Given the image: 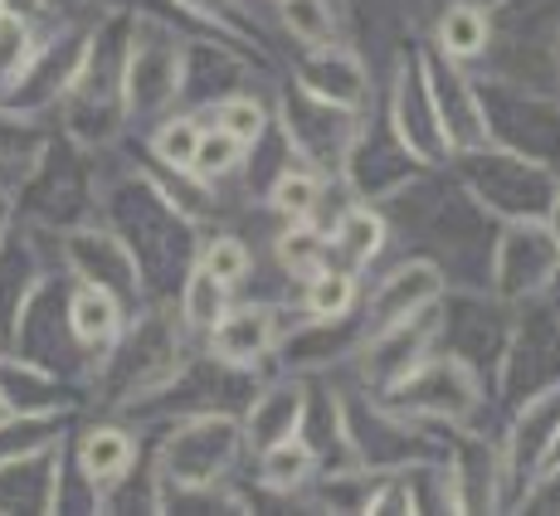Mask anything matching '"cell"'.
<instances>
[{"instance_id": "6da1fadb", "label": "cell", "mask_w": 560, "mask_h": 516, "mask_svg": "<svg viewBox=\"0 0 560 516\" xmlns=\"http://www.w3.org/2000/svg\"><path fill=\"white\" fill-rule=\"evenodd\" d=\"M395 400L409 414H434V419H468L478 404V380L468 375V365L458 361H429L409 365L395 380Z\"/></svg>"}, {"instance_id": "7a4b0ae2", "label": "cell", "mask_w": 560, "mask_h": 516, "mask_svg": "<svg viewBox=\"0 0 560 516\" xmlns=\"http://www.w3.org/2000/svg\"><path fill=\"white\" fill-rule=\"evenodd\" d=\"M234 454H240V424L224 414H205L171 438L166 468L180 488H205L234 464Z\"/></svg>"}, {"instance_id": "3957f363", "label": "cell", "mask_w": 560, "mask_h": 516, "mask_svg": "<svg viewBox=\"0 0 560 516\" xmlns=\"http://www.w3.org/2000/svg\"><path fill=\"white\" fill-rule=\"evenodd\" d=\"M560 268V234L541 220H516L498 249V288L508 297L541 293Z\"/></svg>"}, {"instance_id": "277c9868", "label": "cell", "mask_w": 560, "mask_h": 516, "mask_svg": "<svg viewBox=\"0 0 560 516\" xmlns=\"http://www.w3.org/2000/svg\"><path fill=\"white\" fill-rule=\"evenodd\" d=\"M278 341V312L273 307H224L210 327V351L224 365H254L273 351Z\"/></svg>"}, {"instance_id": "5b68a950", "label": "cell", "mask_w": 560, "mask_h": 516, "mask_svg": "<svg viewBox=\"0 0 560 516\" xmlns=\"http://www.w3.org/2000/svg\"><path fill=\"white\" fill-rule=\"evenodd\" d=\"M439 293H444V278H439L434 263H405V268H395V273L385 278L381 288H375L371 307H365V317H371V331H385V327H395V321H405L409 312H419L424 303H434Z\"/></svg>"}, {"instance_id": "8992f818", "label": "cell", "mask_w": 560, "mask_h": 516, "mask_svg": "<svg viewBox=\"0 0 560 516\" xmlns=\"http://www.w3.org/2000/svg\"><path fill=\"white\" fill-rule=\"evenodd\" d=\"M303 89L312 98H322L327 107H357L365 98V73L351 54L331 49H312V59L303 63Z\"/></svg>"}, {"instance_id": "52a82bcc", "label": "cell", "mask_w": 560, "mask_h": 516, "mask_svg": "<svg viewBox=\"0 0 560 516\" xmlns=\"http://www.w3.org/2000/svg\"><path fill=\"white\" fill-rule=\"evenodd\" d=\"M132 458H137V444L122 434V429H93L79 448V464H83V472H89L93 488H113V482H122L127 468H132Z\"/></svg>"}, {"instance_id": "ba28073f", "label": "cell", "mask_w": 560, "mask_h": 516, "mask_svg": "<svg viewBox=\"0 0 560 516\" xmlns=\"http://www.w3.org/2000/svg\"><path fill=\"white\" fill-rule=\"evenodd\" d=\"M69 327H73V337H79L83 347H103V341H113L117 327H122L117 297L107 293V288H98V283L79 288L73 303H69Z\"/></svg>"}, {"instance_id": "9c48e42d", "label": "cell", "mask_w": 560, "mask_h": 516, "mask_svg": "<svg viewBox=\"0 0 560 516\" xmlns=\"http://www.w3.org/2000/svg\"><path fill=\"white\" fill-rule=\"evenodd\" d=\"M312 468H317V448H312L298 429L273 438V444H264V458H258V478H264L268 488H298Z\"/></svg>"}, {"instance_id": "30bf717a", "label": "cell", "mask_w": 560, "mask_h": 516, "mask_svg": "<svg viewBox=\"0 0 560 516\" xmlns=\"http://www.w3.org/2000/svg\"><path fill=\"white\" fill-rule=\"evenodd\" d=\"M488 15H482L478 5H468V0H458V5L444 10V20H439V49L448 54V59H472V54L488 49Z\"/></svg>"}, {"instance_id": "8fae6325", "label": "cell", "mask_w": 560, "mask_h": 516, "mask_svg": "<svg viewBox=\"0 0 560 516\" xmlns=\"http://www.w3.org/2000/svg\"><path fill=\"white\" fill-rule=\"evenodd\" d=\"M298 414H303V390H298V385H278V390H268L264 400L254 404L249 429H254L258 444H273V438L293 434Z\"/></svg>"}, {"instance_id": "7c38bea8", "label": "cell", "mask_w": 560, "mask_h": 516, "mask_svg": "<svg viewBox=\"0 0 560 516\" xmlns=\"http://www.w3.org/2000/svg\"><path fill=\"white\" fill-rule=\"evenodd\" d=\"M283 5V25L303 49H331L337 45V15L327 0H278Z\"/></svg>"}, {"instance_id": "4fadbf2b", "label": "cell", "mask_w": 560, "mask_h": 516, "mask_svg": "<svg viewBox=\"0 0 560 516\" xmlns=\"http://www.w3.org/2000/svg\"><path fill=\"white\" fill-rule=\"evenodd\" d=\"M357 307V273H341V268H317L307 278V312L317 321H337Z\"/></svg>"}, {"instance_id": "5bb4252c", "label": "cell", "mask_w": 560, "mask_h": 516, "mask_svg": "<svg viewBox=\"0 0 560 516\" xmlns=\"http://www.w3.org/2000/svg\"><path fill=\"white\" fill-rule=\"evenodd\" d=\"M278 258H283L288 273L312 278L317 268H327V234L312 230L307 220H293L283 230V239H278Z\"/></svg>"}, {"instance_id": "9a60e30c", "label": "cell", "mask_w": 560, "mask_h": 516, "mask_svg": "<svg viewBox=\"0 0 560 516\" xmlns=\"http://www.w3.org/2000/svg\"><path fill=\"white\" fill-rule=\"evenodd\" d=\"M224 293H230V283H220L214 273L196 268V273L186 278V293H180V317H186L190 327L210 331L214 321H220V312L230 307V303H224Z\"/></svg>"}, {"instance_id": "2e32d148", "label": "cell", "mask_w": 560, "mask_h": 516, "mask_svg": "<svg viewBox=\"0 0 560 516\" xmlns=\"http://www.w3.org/2000/svg\"><path fill=\"white\" fill-rule=\"evenodd\" d=\"M381 244H385V224H381V214H371V210H347V220H341V230H337V249L351 258V263H371L375 254H381Z\"/></svg>"}, {"instance_id": "e0dca14e", "label": "cell", "mask_w": 560, "mask_h": 516, "mask_svg": "<svg viewBox=\"0 0 560 516\" xmlns=\"http://www.w3.org/2000/svg\"><path fill=\"white\" fill-rule=\"evenodd\" d=\"M273 210L283 214V220H312V210H317L322 200V180L312 176V171H283V176L273 180Z\"/></svg>"}, {"instance_id": "ac0fdd59", "label": "cell", "mask_w": 560, "mask_h": 516, "mask_svg": "<svg viewBox=\"0 0 560 516\" xmlns=\"http://www.w3.org/2000/svg\"><path fill=\"white\" fill-rule=\"evenodd\" d=\"M240 156H244V142H234L230 132H220V127H214V132H205L200 127V142H196V156H190V171H196V176H205V180H220V176H230L234 166H240Z\"/></svg>"}, {"instance_id": "d6986e66", "label": "cell", "mask_w": 560, "mask_h": 516, "mask_svg": "<svg viewBox=\"0 0 560 516\" xmlns=\"http://www.w3.org/2000/svg\"><path fill=\"white\" fill-rule=\"evenodd\" d=\"M249 263H254V254L244 249V239H234V234H214V239L205 244V254H200L205 273H214L220 283H230V288L249 278Z\"/></svg>"}, {"instance_id": "ffe728a7", "label": "cell", "mask_w": 560, "mask_h": 516, "mask_svg": "<svg viewBox=\"0 0 560 516\" xmlns=\"http://www.w3.org/2000/svg\"><path fill=\"white\" fill-rule=\"evenodd\" d=\"M264 107H258L254 98H244V93H234V98H224L220 107H214V127L220 132H230L234 142H244V146H254L258 137H264Z\"/></svg>"}, {"instance_id": "44dd1931", "label": "cell", "mask_w": 560, "mask_h": 516, "mask_svg": "<svg viewBox=\"0 0 560 516\" xmlns=\"http://www.w3.org/2000/svg\"><path fill=\"white\" fill-rule=\"evenodd\" d=\"M196 142H200V122H196V117H171V122L152 137L156 156H161V161H171V166H180V171H190Z\"/></svg>"}, {"instance_id": "7402d4cb", "label": "cell", "mask_w": 560, "mask_h": 516, "mask_svg": "<svg viewBox=\"0 0 560 516\" xmlns=\"http://www.w3.org/2000/svg\"><path fill=\"white\" fill-rule=\"evenodd\" d=\"M0 419H5V400H0Z\"/></svg>"}]
</instances>
